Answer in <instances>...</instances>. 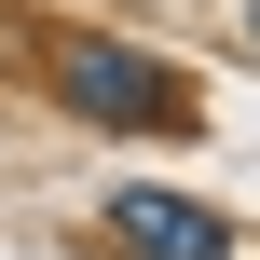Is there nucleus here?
Listing matches in <instances>:
<instances>
[{"label": "nucleus", "mask_w": 260, "mask_h": 260, "mask_svg": "<svg viewBox=\"0 0 260 260\" xmlns=\"http://www.w3.org/2000/svg\"><path fill=\"white\" fill-rule=\"evenodd\" d=\"M247 41H260V0H247Z\"/></svg>", "instance_id": "3"}, {"label": "nucleus", "mask_w": 260, "mask_h": 260, "mask_svg": "<svg viewBox=\"0 0 260 260\" xmlns=\"http://www.w3.org/2000/svg\"><path fill=\"white\" fill-rule=\"evenodd\" d=\"M110 233L137 260H233V233H219L206 206H178V192H110Z\"/></svg>", "instance_id": "2"}, {"label": "nucleus", "mask_w": 260, "mask_h": 260, "mask_svg": "<svg viewBox=\"0 0 260 260\" xmlns=\"http://www.w3.org/2000/svg\"><path fill=\"white\" fill-rule=\"evenodd\" d=\"M55 82L82 110H110V123H178V82L137 69V55H110V41H82V27H55Z\"/></svg>", "instance_id": "1"}]
</instances>
